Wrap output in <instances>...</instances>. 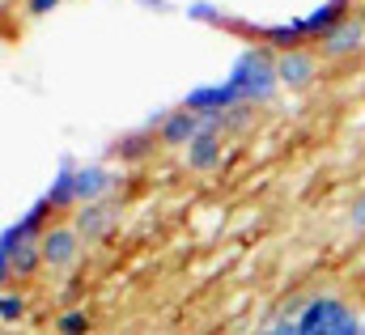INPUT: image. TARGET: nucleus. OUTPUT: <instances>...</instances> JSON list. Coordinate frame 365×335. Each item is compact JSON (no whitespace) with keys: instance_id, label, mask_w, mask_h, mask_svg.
Returning <instances> with one entry per match:
<instances>
[{"instance_id":"1","label":"nucleus","mask_w":365,"mask_h":335,"mask_svg":"<svg viewBox=\"0 0 365 335\" xmlns=\"http://www.w3.org/2000/svg\"><path fill=\"white\" fill-rule=\"evenodd\" d=\"M276 56L268 43H247L242 51H238V60L230 64V77L225 81L238 89V98L247 102V106H272L276 102V89H280V77H276Z\"/></svg>"},{"instance_id":"2","label":"nucleus","mask_w":365,"mask_h":335,"mask_svg":"<svg viewBox=\"0 0 365 335\" xmlns=\"http://www.w3.org/2000/svg\"><path fill=\"white\" fill-rule=\"evenodd\" d=\"M365 319L336 293H310L302 319H297V335H361Z\"/></svg>"},{"instance_id":"3","label":"nucleus","mask_w":365,"mask_h":335,"mask_svg":"<svg viewBox=\"0 0 365 335\" xmlns=\"http://www.w3.org/2000/svg\"><path fill=\"white\" fill-rule=\"evenodd\" d=\"M51 225H56V221H51V204H47V200H34L17 221L4 225V234H0V267L13 263V254L21 251V247L43 242V234H47Z\"/></svg>"},{"instance_id":"4","label":"nucleus","mask_w":365,"mask_h":335,"mask_svg":"<svg viewBox=\"0 0 365 335\" xmlns=\"http://www.w3.org/2000/svg\"><path fill=\"white\" fill-rule=\"evenodd\" d=\"M225 162V132H221V115H208L204 119V132L182 149V166L191 174H208Z\"/></svg>"},{"instance_id":"5","label":"nucleus","mask_w":365,"mask_h":335,"mask_svg":"<svg viewBox=\"0 0 365 335\" xmlns=\"http://www.w3.org/2000/svg\"><path fill=\"white\" fill-rule=\"evenodd\" d=\"M179 106L191 110V115H200V119H208V115H225V110L242 106V98H238V89L230 81H217V85H195V89H187Z\"/></svg>"},{"instance_id":"6","label":"nucleus","mask_w":365,"mask_h":335,"mask_svg":"<svg viewBox=\"0 0 365 335\" xmlns=\"http://www.w3.org/2000/svg\"><path fill=\"white\" fill-rule=\"evenodd\" d=\"M123 187L119 170L102 166V162H86L77 166V208L81 204H102V200H115V191Z\"/></svg>"},{"instance_id":"7","label":"nucleus","mask_w":365,"mask_h":335,"mask_svg":"<svg viewBox=\"0 0 365 335\" xmlns=\"http://www.w3.org/2000/svg\"><path fill=\"white\" fill-rule=\"evenodd\" d=\"M115 225H119V200L81 204V208L73 212V230L81 234V242H102V238H110Z\"/></svg>"},{"instance_id":"8","label":"nucleus","mask_w":365,"mask_h":335,"mask_svg":"<svg viewBox=\"0 0 365 335\" xmlns=\"http://www.w3.org/2000/svg\"><path fill=\"white\" fill-rule=\"evenodd\" d=\"M38 247H43V263L60 272V267H73L81 259V234L73 225H51Z\"/></svg>"},{"instance_id":"9","label":"nucleus","mask_w":365,"mask_h":335,"mask_svg":"<svg viewBox=\"0 0 365 335\" xmlns=\"http://www.w3.org/2000/svg\"><path fill=\"white\" fill-rule=\"evenodd\" d=\"M276 77L284 89H306V85L319 77V56L310 47H293L276 60Z\"/></svg>"},{"instance_id":"10","label":"nucleus","mask_w":365,"mask_h":335,"mask_svg":"<svg viewBox=\"0 0 365 335\" xmlns=\"http://www.w3.org/2000/svg\"><path fill=\"white\" fill-rule=\"evenodd\" d=\"M204 132V119L200 115H191V110H166V119H162V128H158V145H166V149H187L195 136Z\"/></svg>"},{"instance_id":"11","label":"nucleus","mask_w":365,"mask_h":335,"mask_svg":"<svg viewBox=\"0 0 365 335\" xmlns=\"http://www.w3.org/2000/svg\"><path fill=\"white\" fill-rule=\"evenodd\" d=\"M319 47H323V56H327V60H349V56H357V51L365 47L361 17H344V21H340L323 43H319Z\"/></svg>"},{"instance_id":"12","label":"nucleus","mask_w":365,"mask_h":335,"mask_svg":"<svg viewBox=\"0 0 365 335\" xmlns=\"http://www.w3.org/2000/svg\"><path fill=\"white\" fill-rule=\"evenodd\" d=\"M77 166L81 162H73V158H60V170H56V178H51V187H47V204H51V212H64V208H73L77 212Z\"/></svg>"},{"instance_id":"13","label":"nucleus","mask_w":365,"mask_h":335,"mask_svg":"<svg viewBox=\"0 0 365 335\" xmlns=\"http://www.w3.org/2000/svg\"><path fill=\"white\" fill-rule=\"evenodd\" d=\"M247 30H255V38H259V43H268L276 56H284V51H293V47H306L302 17H293V21H280V26H247Z\"/></svg>"},{"instance_id":"14","label":"nucleus","mask_w":365,"mask_h":335,"mask_svg":"<svg viewBox=\"0 0 365 335\" xmlns=\"http://www.w3.org/2000/svg\"><path fill=\"white\" fill-rule=\"evenodd\" d=\"M153 145H158V132L136 128V132H128V136H119V140H115V158H119V162H128V166H140V162H149V158H153Z\"/></svg>"},{"instance_id":"15","label":"nucleus","mask_w":365,"mask_h":335,"mask_svg":"<svg viewBox=\"0 0 365 335\" xmlns=\"http://www.w3.org/2000/svg\"><path fill=\"white\" fill-rule=\"evenodd\" d=\"M90 331H93V319L86 306H73V310H64L56 319V335H90Z\"/></svg>"},{"instance_id":"16","label":"nucleus","mask_w":365,"mask_h":335,"mask_svg":"<svg viewBox=\"0 0 365 335\" xmlns=\"http://www.w3.org/2000/svg\"><path fill=\"white\" fill-rule=\"evenodd\" d=\"M21 319H26V293H21V289H4V293H0V323L13 327V323H21Z\"/></svg>"},{"instance_id":"17","label":"nucleus","mask_w":365,"mask_h":335,"mask_svg":"<svg viewBox=\"0 0 365 335\" xmlns=\"http://www.w3.org/2000/svg\"><path fill=\"white\" fill-rule=\"evenodd\" d=\"M251 119H255V106H234V110H225L221 115V132H247L251 128Z\"/></svg>"},{"instance_id":"18","label":"nucleus","mask_w":365,"mask_h":335,"mask_svg":"<svg viewBox=\"0 0 365 335\" xmlns=\"http://www.w3.org/2000/svg\"><path fill=\"white\" fill-rule=\"evenodd\" d=\"M187 17H191V21H217V26L230 21V13H221V9L208 4V0H191V4H187Z\"/></svg>"},{"instance_id":"19","label":"nucleus","mask_w":365,"mask_h":335,"mask_svg":"<svg viewBox=\"0 0 365 335\" xmlns=\"http://www.w3.org/2000/svg\"><path fill=\"white\" fill-rule=\"evenodd\" d=\"M255 335H297V323L293 319H272L268 327H259Z\"/></svg>"},{"instance_id":"20","label":"nucleus","mask_w":365,"mask_h":335,"mask_svg":"<svg viewBox=\"0 0 365 335\" xmlns=\"http://www.w3.org/2000/svg\"><path fill=\"white\" fill-rule=\"evenodd\" d=\"M64 0H26V13L30 17H47V13H56Z\"/></svg>"},{"instance_id":"21","label":"nucleus","mask_w":365,"mask_h":335,"mask_svg":"<svg viewBox=\"0 0 365 335\" xmlns=\"http://www.w3.org/2000/svg\"><path fill=\"white\" fill-rule=\"evenodd\" d=\"M349 225H353L357 234H365V195L353 200V208H349Z\"/></svg>"},{"instance_id":"22","label":"nucleus","mask_w":365,"mask_h":335,"mask_svg":"<svg viewBox=\"0 0 365 335\" xmlns=\"http://www.w3.org/2000/svg\"><path fill=\"white\" fill-rule=\"evenodd\" d=\"M77 297H81V280H77V276H73V280H68V284H64V289H60V302H64V306H68V310H73V302H77Z\"/></svg>"},{"instance_id":"23","label":"nucleus","mask_w":365,"mask_h":335,"mask_svg":"<svg viewBox=\"0 0 365 335\" xmlns=\"http://www.w3.org/2000/svg\"><path fill=\"white\" fill-rule=\"evenodd\" d=\"M140 4H149V9H166V0H140Z\"/></svg>"},{"instance_id":"24","label":"nucleus","mask_w":365,"mask_h":335,"mask_svg":"<svg viewBox=\"0 0 365 335\" xmlns=\"http://www.w3.org/2000/svg\"><path fill=\"white\" fill-rule=\"evenodd\" d=\"M357 17H361V26H365V4H361V13H357Z\"/></svg>"},{"instance_id":"25","label":"nucleus","mask_w":365,"mask_h":335,"mask_svg":"<svg viewBox=\"0 0 365 335\" xmlns=\"http://www.w3.org/2000/svg\"><path fill=\"white\" fill-rule=\"evenodd\" d=\"M361 335H365V331H361Z\"/></svg>"}]
</instances>
